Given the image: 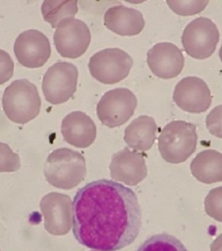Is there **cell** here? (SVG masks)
<instances>
[{
	"label": "cell",
	"instance_id": "6da1fadb",
	"mask_svg": "<svg viewBox=\"0 0 222 251\" xmlns=\"http://www.w3.org/2000/svg\"><path fill=\"white\" fill-rule=\"evenodd\" d=\"M141 227V209L132 189L99 179L80 189L72 201V232L94 251H118L132 245Z\"/></svg>",
	"mask_w": 222,
	"mask_h": 251
},
{
	"label": "cell",
	"instance_id": "7a4b0ae2",
	"mask_svg": "<svg viewBox=\"0 0 222 251\" xmlns=\"http://www.w3.org/2000/svg\"><path fill=\"white\" fill-rule=\"evenodd\" d=\"M87 167L84 156L63 148L51 152L45 161L44 175L50 185L56 188H75L86 177Z\"/></svg>",
	"mask_w": 222,
	"mask_h": 251
},
{
	"label": "cell",
	"instance_id": "3957f363",
	"mask_svg": "<svg viewBox=\"0 0 222 251\" xmlns=\"http://www.w3.org/2000/svg\"><path fill=\"white\" fill-rule=\"evenodd\" d=\"M2 104L10 121L24 125L38 117L42 100L35 84L28 79H18L4 90Z\"/></svg>",
	"mask_w": 222,
	"mask_h": 251
},
{
	"label": "cell",
	"instance_id": "277c9868",
	"mask_svg": "<svg viewBox=\"0 0 222 251\" xmlns=\"http://www.w3.org/2000/svg\"><path fill=\"white\" fill-rule=\"evenodd\" d=\"M196 130L195 124L184 121L168 123L158 138V150L162 159L174 165L186 161L197 148Z\"/></svg>",
	"mask_w": 222,
	"mask_h": 251
},
{
	"label": "cell",
	"instance_id": "5b68a950",
	"mask_svg": "<svg viewBox=\"0 0 222 251\" xmlns=\"http://www.w3.org/2000/svg\"><path fill=\"white\" fill-rule=\"evenodd\" d=\"M133 59L119 48H107L90 57L89 69L93 78L104 84H117L129 75Z\"/></svg>",
	"mask_w": 222,
	"mask_h": 251
},
{
	"label": "cell",
	"instance_id": "8992f818",
	"mask_svg": "<svg viewBox=\"0 0 222 251\" xmlns=\"http://www.w3.org/2000/svg\"><path fill=\"white\" fill-rule=\"evenodd\" d=\"M220 40L216 25L210 19L199 17L191 21L183 30V49L195 59H206L215 52Z\"/></svg>",
	"mask_w": 222,
	"mask_h": 251
},
{
	"label": "cell",
	"instance_id": "52a82bcc",
	"mask_svg": "<svg viewBox=\"0 0 222 251\" xmlns=\"http://www.w3.org/2000/svg\"><path fill=\"white\" fill-rule=\"evenodd\" d=\"M137 106V99L131 90L117 88L105 93L97 105V116L103 125L114 128L129 121Z\"/></svg>",
	"mask_w": 222,
	"mask_h": 251
},
{
	"label": "cell",
	"instance_id": "ba28073f",
	"mask_svg": "<svg viewBox=\"0 0 222 251\" xmlns=\"http://www.w3.org/2000/svg\"><path fill=\"white\" fill-rule=\"evenodd\" d=\"M78 78V69L72 63L59 62L50 67L42 80L46 101L52 105L67 101L76 92Z\"/></svg>",
	"mask_w": 222,
	"mask_h": 251
},
{
	"label": "cell",
	"instance_id": "9c48e42d",
	"mask_svg": "<svg viewBox=\"0 0 222 251\" xmlns=\"http://www.w3.org/2000/svg\"><path fill=\"white\" fill-rule=\"evenodd\" d=\"M53 39L62 57L75 59L83 56L90 45V30L81 20L67 19L57 26Z\"/></svg>",
	"mask_w": 222,
	"mask_h": 251
},
{
	"label": "cell",
	"instance_id": "30bf717a",
	"mask_svg": "<svg viewBox=\"0 0 222 251\" xmlns=\"http://www.w3.org/2000/svg\"><path fill=\"white\" fill-rule=\"evenodd\" d=\"M45 229L51 235L63 236L72 227V202L69 196L58 192L45 195L40 202Z\"/></svg>",
	"mask_w": 222,
	"mask_h": 251
},
{
	"label": "cell",
	"instance_id": "8fae6325",
	"mask_svg": "<svg viewBox=\"0 0 222 251\" xmlns=\"http://www.w3.org/2000/svg\"><path fill=\"white\" fill-rule=\"evenodd\" d=\"M14 51L21 65L38 69L44 66L51 57V44L45 34L37 30H28L15 40Z\"/></svg>",
	"mask_w": 222,
	"mask_h": 251
},
{
	"label": "cell",
	"instance_id": "7c38bea8",
	"mask_svg": "<svg viewBox=\"0 0 222 251\" xmlns=\"http://www.w3.org/2000/svg\"><path fill=\"white\" fill-rule=\"evenodd\" d=\"M173 98L181 110L189 113L205 112L212 103V96L207 84L195 76L181 79L175 87Z\"/></svg>",
	"mask_w": 222,
	"mask_h": 251
},
{
	"label": "cell",
	"instance_id": "4fadbf2b",
	"mask_svg": "<svg viewBox=\"0 0 222 251\" xmlns=\"http://www.w3.org/2000/svg\"><path fill=\"white\" fill-rule=\"evenodd\" d=\"M112 179L130 186L138 185L147 176V167L143 153L128 148L115 152L110 165Z\"/></svg>",
	"mask_w": 222,
	"mask_h": 251
},
{
	"label": "cell",
	"instance_id": "5bb4252c",
	"mask_svg": "<svg viewBox=\"0 0 222 251\" xmlns=\"http://www.w3.org/2000/svg\"><path fill=\"white\" fill-rule=\"evenodd\" d=\"M147 64L153 75L164 79L175 78L184 67L183 52L170 42H160L147 52Z\"/></svg>",
	"mask_w": 222,
	"mask_h": 251
},
{
	"label": "cell",
	"instance_id": "9a60e30c",
	"mask_svg": "<svg viewBox=\"0 0 222 251\" xmlns=\"http://www.w3.org/2000/svg\"><path fill=\"white\" fill-rule=\"evenodd\" d=\"M61 130L64 140L79 149L90 147L96 139V126L90 117L82 111L67 115L63 120Z\"/></svg>",
	"mask_w": 222,
	"mask_h": 251
},
{
	"label": "cell",
	"instance_id": "2e32d148",
	"mask_svg": "<svg viewBox=\"0 0 222 251\" xmlns=\"http://www.w3.org/2000/svg\"><path fill=\"white\" fill-rule=\"evenodd\" d=\"M104 21L109 30L121 36H136L145 27L142 14L124 5H116L107 9Z\"/></svg>",
	"mask_w": 222,
	"mask_h": 251
},
{
	"label": "cell",
	"instance_id": "e0dca14e",
	"mask_svg": "<svg viewBox=\"0 0 222 251\" xmlns=\"http://www.w3.org/2000/svg\"><path fill=\"white\" fill-rule=\"evenodd\" d=\"M156 132L157 126L155 120L148 116H141L126 127L124 140L132 150L147 152L156 140Z\"/></svg>",
	"mask_w": 222,
	"mask_h": 251
},
{
	"label": "cell",
	"instance_id": "ac0fdd59",
	"mask_svg": "<svg viewBox=\"0 0 222 251\" xmlns=\"http://www.w3.org/2000/svg\"><path fill=\"white\" fill-rule=\"evenodd\" d=\"M190 171L195 179L204 184L222 182V152L214 150L199 152L191 162Z\"/></svg>",
	"mask_w": 222,
	"mask_h": 251
},
{
	"label": "cell",
	"instance_id": "d6986e66",
	"mask_svg": "<svg viewBox=\"0 0 222 251\" xmlns=\"http://www.w3.org/2000/svg\"><path fill=\"white\" fill-rule=\"evenodd\" d=\"M78 11L77 0H45L42 5V16L44 21L48 22L54 29H57V26L65 20L74 18Z\"/></svg>",
	"mask_w": 222,
	"mask_h": 251
},
{
	"label": "cell",
	"instance_id": "ffe728a7",
	"mask_svg": "<svg viewBox=\"0 0 222 251\" xmlns=\"http://www.w3.org/2000/svg\"><path fill=\"white\" fill-rule=\"evenodd\" d=\"M136 251H187L177 238L161 233L147 239Z\"/></svg>",
	"mask_w": 222,
	"mask_h": 251
},
{
	"label": "cell",
	"instance_id": "44dd1931",
	"mask_svg": "<svg viewBox=\"0 0 222 251\" xmlns=\"http://www.w3.org/2000/svg\"><path fill=\"white\" fill-rule=\"evenodd\" d=\"M169 8L181 16H190L202 12L209 3L208 0L203 1H178V0H168Z\"/></svg>",
	"mask_w": 222,
	"mask_h": 251
},
{
	"label": "cell",
	"instance_id": "7402d4cb",
	"mask_svg": "<svg viewBox=\"0 0 222 251\" xmlns=\"http://www.w3.org/2000/svg\"><path fill=\"white\" fill-rule=\"evenodd\" d=\"M204 210L208 216L222 222V186L214 188L204 199Z\"/></svg>",
	"mask_w": 222,
	"mask_h": 251
},
{
	"label": "cell",
	"instance_id": "603a6c76",
	"mask_svg": "<svg viewBox=\"0 0 222 251\" xmlns=\"http://www.w3.org/2000/svg\"><path fill=\"white\" fill-rule=\"evenodd\" d=\"M20 156L6 144L0 143V172L12 173L21 169Z\"/></svg>",
	"mask_w": 222,
	"mask_h": 251
},
{
	"label": "cell",
	"instance_id": "cb8c5ba5",
	"mask_svg": "<svg viewBox=\"0 0 222 251\" xmlns=\"http://www.w3.org/2000/svg\"><path fill=\"white\" fill-rule=\"evenodd\" d=\"M206 126L210 134L222 138V105L210 111L206 117Z\"/></svg>",
	"mask_w": 222,
	"mask_h": 251
},
{
	"label": "cell",
	"instance_id": "d4e9b609",
	"mask_svg": "<svg viewBox=\"0 0 222 251\" xmlns=\"http://www.w3.org/2000/svg\"><path fill=\"white\" fill-rule=\"evenodd\" d=\"M14 62L7 51L0 49V85L6 83L14 75Z\"/></svg>",
	"mask_w": 222,
	"mask_h": 251
},
{
	"label": "cell",
	"instance_id": "484cf974",
	"mask_svg": "<svg viewBox=\"0 0 222 251\" xmlns=\"http://www.w3.org/2000/svg\"><path fill=\"white\" fill-rule=\"evenodd\" d=\"M210 251H222V233L211 244Z\"/></svg>",
	"mask_w": 222,
	"mask_h": 251
},
{
	"label": "cell",
	"instance_id": "4316f807",
	"mask_svg": "<svg viewBox=\"0 0 222 251\" xmlns=\"http://www.w3.org/2000/svg\"><path fill=\"white\" fill-rule=\"evenodd\" d=\"M219 54H220V58H221V60H222V48H221V49H220Z\"/></svg>",
	"mask_w": 222,
	"mask_h": 251
},
{
	"label": "cell",
	"instance_id": "83f0119b",
	"mask_svg": "<svg viewBox=\"0 0 222 251\" xmlns=\"http://www.w3.org/2000/svg\"></svg>",
	"mask_w": 222,
	"mask_h": 251
}]
</instances>
